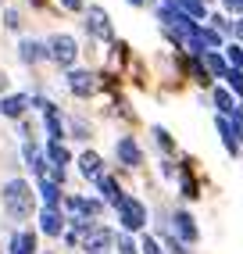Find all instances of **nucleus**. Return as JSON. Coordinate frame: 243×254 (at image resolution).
I'll list each match as a JSON object with an SVG mask.
<instances>
[{
	"label": "nucleus",
	"instance_id": "obj_1",
	"mask_svg": "<svg viewBox=\"0 0 243 254\" xmlns=\"http://www.w3.org/2000/svg\"><path fill=\"white\" fill-rule=\"evenodd\" d=\"M0 200H4V211L14 222H22V218L32 215V186L25 179H7L4 190H0Z\"/></svg>",
	"mask_w": 243,
	"mask_h": 254
},
{
	"label": "nucleus",
	"instance_id": "obj_2",
	"mask_svg": "<svg viewBox=\"0 0 243 254\" xmlns=\"http://www.w3.org/2000/svg\"><path fill=\"white\" fill-rule=\"evenodd\" d=\"M118 222L125 226V233L143 229V226H147V208H143L136 197H122V200H118Z\"/></svg>",
	"mask_w": 243,
	"mask_h": 254
},
{
	"label": "nucleus",
	"instance_id": "obj_3",
	"mask_svg": "<svg viewBox=\"0 0 243 254\" xmlns=\"http://www.w3.org/2000/svg\"><path fill=\"white\" fill-rule=\"evenodd\" d=\"M47 58H54L61 68H72L75 58H79V43L72 36H54V40L47 43Z\"/></svg>",
	"mask_w": 243,
	"mask_h": 254
},
{
	"label": "nucleus",
	"instance_id": "obj_4",
	"mask_svg": "<svg viewBox=\"0 0 243 254\" xmlns=\"http://www.w3.org/2000/svg\"><path fill=\"white\" fill-rule=\"evenodd\" d=\"M82 251H90V254H108L111 251V244H115V233L111 229H104V226H90L82 233Z\"/></svg>",
	"mask_w": 243,
	"mask_h": 254
},
{
	"label": "nucleus",
	"instance_id": "obj_5",
	"mask_svg": "<svg viewBox=\"0 0 243 254\" xmlns=\"http://www.w3.org/2000/svg\"><path fill=\"white\" fill-rule=\"evenodd\" d=\"M115 154H118V161L125 165V168H140V165H143V154H140V147H136L132 136H118Z\"/></svg>",
	"mask_w": 243,
	"mask_h": 254
},
{
	"label": "nucleus",
	"instance_id": "obj_6",
	"mask_svg": "<svg viewBox=\"0 0 243 254\" xmlns=\"http://www.w3.org/2000/svg\"><path fill=\"white\" fill-rule=\"evenodd\" d=\"M68 90L75 97H93L97 93V75L93 72H68Z\"/></svg>",
	"mask_w": 243,
	"mask_h": 254
},
{
	"label": "nucleus",
	"instance_id": "obj_7",
	"mask_svg": "<svg viewBox=\"0 0 243 254\" xmlns=\"http://www.w3.org/2000/svg\"><path fill=\"white\" fill-rule=\"evenodd\" d=\"M86 29H90V32H93L97 40H111L108 11H104V7H90V11H86Z\"/></svg>",
	"mask_w": 243,
	"mask_h": 254
},
{
	"label": "nucleus",
	"instance_id": "obj_8",
	"mask_svg": "<svg viewBox=\"0 0 243 254\" xmlns=\"http://www.w3.org/2000/svg\"><path fill=\"white\" fill-rule=\"evenodd\" d=\"M25 108H29V97L25 93H11V97L0 100V115H4V118H22Z\"/></svg>",
	"mask_w": 243,
	"mask_h": 254
},
{
	"label": "nucleus",
	"instance_id": "obj_9",
	"mask_svg": "<svg viewBox=\"0 0 243 254\" xmlns=\"http://www.w3.org/2000/svg\"><path fill=\"white\" fill-rule=\"evenodd\" d=\"M40 229H43L47 236H61V233H64V218H61V211H58V208H43V215H40Z\"/></svg>",
	"mask_w": 243,
	"mask_h": 254
},
{
	"label": "nucleus",
	"instance_id": "obj_10",
	"mask_svg": "<svg viewBox=\"0 0 243 254\" xmlns=\"http://www.w3.org/2000/svg\"><path fill=\"white\" fill-rule=\"evenodd\" d=\"M18 58H22L25 64H36V61H43V58H47V47H43V43H36V40H22Z\"/></svg>",
	"mask_w": 243,
	"mask_h": 254
},
{
	"label": "nucleus",
	"instance_id": "obj_11",
	"mask_svg": "<svg viewBox=\"0 0 243 254\" xmlns=\"http://www.w3.org/2000/svg\"><path fill=\"white\" fill-rule=\"evenodd\" d=\"M218 132H222V143H225V150H240V129L229 122V118H218Z\"/></svg>",
	"mask_w": 243,
	"mask_h": 254
},
{
	"label": "nucleus",
	"instance_id": "obj_12",
	"mask_svg": "<svg viewBox=\"0 0 243 254\" xmlns=\"http://www.w3.org/2000/svg\"><path fill=\"white\" fill-rule=\"evenodd\" d=\"M79 172H82L86 179H100V176H104V168H100V154L86 150V154L79 158Z\"/></svg>",
	"mask_w": 243,
	"mask_h": 254
},
{
	"label": "nucleus",
	"instance_id": "obj_13",
	"mask_svg": "<svg viewBox=\"0 0 243 254\" xmlns=\"http://www.w3.org/2000/svg\"><path fill=\"white\" fill-rule=\"evenodd\" d=\"M97 186H100L104 200H108V204H115V208H118V200L125 197V193H122V186H118V183H115L111 176H100V179H97Z\"/></svg>",
	"mask_w": 243,
	"mask_h": 254
},
{
	"label": "nucleus",
	"instance_id": "obj_14",
	"mask_svg": "<svg viewBox=\"0 0 243 254\" xmlns=\"http://www.w3.org/2000/svg\"><path fill=\"white\" fill-rule=\"evenodd\" d=\"M176 233L182 236L186 244H193V240H197V226H193V218H189L186 211H176Z\"/></svg>",
	"mask_w": 243,
	"mask_h": 254
},
{
	"label": "nucleus",
	"instance_id": "obj_15",
	"mask_svg": "<svg viewBox=\"0 0 243 254\" xmlns=\"http://www.w3.org/2000/svg\"><path fill=\"white\" fill-rule=\"evenodd\" d=\"M200 68L211 72V75H225V72H229V68H225V61L218 54H211V50H200Z\"/></svg>",
	"mask_w": 243,
	"mask_h": 254
},
{
	"label": "nucleus",
	"instance_id": "obj_16",
	"mask_svg": "<svg viewBox=\"0 0 243 254\" xmlns=\"http://www.w3.org/2000/svg\"><path fill=\"white\" fill-rule=\"evenodd\" d=\"M11 254H36V236H32V233H14Z\"/></svg>",
	"mask_w": 243,
	"mask_h": 254
},
{
	"label": "nucleus",
	"instance_id": "obj_17",
	"mask_svg": "<svg viewBox=\"0 0 243 254\" xmlns=\"http://www.w3.org/2000/svg\"><path fill=\"white\" fill-rule=\"evenodd\" d=\"M47 158H50V165H54V168H64V165H68L64 143H61V140H50V143H47Z\"/></svg>",
	"mask_w": 243,
	"mask_h": 254
},
{
	"label": "nucleus",
	"instance_id": "obj_18",
	"mask_svg": "<svg viewBox=\"0 0 243 254\" xmlns=\"http://www.w3.org/2000/svg\"><path fill=\"white\" fill-rule=\"evenodd\" d=\"M40 197L47 200V208H58V200H61V190H58V183H50V179H40Z\"/></svg>",
	"mask_w": 243,
	"mask_h": 254
},
{
	"label": "nucleus",
	"instance_id": "obj_19",
	"mask_svg": "<svg viewBox=\"0 0 243 254\" xmlns=\"http://www.w3.org/2000/svg\"><path fill=\"white\" fill-rule=\"evenodd\" d=\"M172 4H176L186 18L189 14H193V18H204V0H172Z\"/></svg>",
	"mask_w": 243,
	"mask_h": 254
},
{
	"label": "nucleus",
	"instance_id": "obj_20",
	"mask_svg": "<svg viewBox=\"0 0 243 254\" xmlns=\"http://www.w3.org/2000/svg\"><path fill=\"white\" fill-rule=\"evenodd\" d=\"M215 108L229 115V111L236 108V104H233V93H229V90H215Z\"/></svg>",
	"mask_w": 243,
	"mask_h": 254
},
{
	"label": "nucleus",
	"instance_id": "obj_21",
	"mask_svg": "<svg viewBox=\"0 0 243 254\" xmlns=\"http://www.w3.org/2000/svg\"><path fill=\"white\" fill-rule=\"evenodd\" d=\"M179 179H182V193L186 197H197V183H193V176H189V168H182Z\"/></svg>",
	"mask_w": 243,
	"mask_h": 254
},
{
	"label": "nucleus",
	"instance_id": "obj_22",
	"mask_svg": "<svg viewBox=\"0 0 243 254\" xmlns=\"http://www.w3.org/2000/svg\"><path fill=\"white\" fill-rule=\"evenodd\" d=\"M136 251H140V247L132 244V236H129V233H122V236H118V254H136Z\"/></svg>",
	"mask_w": 243,
	"mask_h": 254
},
{
	"label": "nucleus",
	"instance_id": "obj_23",
	"mask_svg": "<svg viewBox=\"0 0 243 254\" xmlns=\"http://www.w3.org/2000/svg\"><path fill=\"white\" fill-rule=\"evenodd\" d=\"M72 132H75V140H90V126L82 118H72Z\"/></svg>",
	"mask_w": 243,
	"mask_h": 254
},
{
	"label": "nucleus",
	"instance_id": "obj_24",
	"mask_svg": "<svg viewBox=\"0 0 243 254\" xmlns=\"http://www.w3.org/2000/svg\"><path fill=\"white\" fill-rule=\"evenodd\" d=\"M225 79H229V86H233V90L243 97V75H240L236 68H229V72H225Z\"/></svg>",
	"mask_w": 243,
	"mask_h": 254
},
{
	"label": "nucleus",
	"instance_id": "obj_25",
	"mask_svg": "<svg viewBox=\"0 0 243 254\" xmlns=\"http://www.w3.org/2000/svg\"><path fill=\"white\" fill-rule=\"evenodd\" d=\"M4 25H7V29H18V25H22V18H18V11H14V7L4 11Z\"/></svg>",
	"mask_w": 243,
	"mask_h": 254
},
{
	"label": "nucleus",
	"instance_id": "obj_26",
	"mask_svg": "<svg viewBox=\"0 0 243 254\" xmlns=\"http://www.w3.org/2000/svg\"><path fill=\"white\" fill-rule=\"evenodd\" d=\"M154 136H158V147H165V150H172V136H168V132L158 126V129H154Z\"/></svg>",
	"mask_w": 243,
	"mask_h": 254
},
{
	"label": "nucleus",
	"instance_id": "obj_27",
	"mask_svg": "<svg viewBox=\"0 0 243 254\" xmlns=\"http://www.w3.org/2000/svg\"><path fill=\"white\" fill-rule=\"evenodd\" d=\"M140 251H143V254H161L158 240H150V236H143V244H140Z\"/></svg>",
	"mask_w": 243,
	"mask_h": 254
},
{
	"label": "nucleus",
	"instance_id": "obj_28",
	"mask_svg": "<svg viewBox=\"0 0 243 254\" xmlns=\"http://www.w3.org/2000/svg\"><path fill=\"white\" fill-rule=\"evenodd\" d=\"M229 61H233V68H243V50L240 47H229Z\"/></svg>",
	"mask_w": 243,
	"mask_h": 254
},
{
	"label": "nucleus",
	"instance_id": "obj_29",
	"mask_svg": "<svg viewBox=\"0 0 243 254\" xmlns=\"http://www.w3.org/2000/svg\"><path fill=\"white\" fill-rule=\"evenodd\" d=\"M225 7L236 11V14H243V0H225Z\"/></svg>",
	"mask_w": 243,
	"mask_h": 254
},
{
	"label": "nucleus",
	"instance_id": "obj_30",
	"mask_svg": "<svg viewBox=\"0 0 243 254\" xmlns=\"http://www.w3.org/2000/svg\"><path fill=\"white\" fill-rule=\"evenodd\" d=\"M61 4H64L68 11H79V7H82V0H61Z\"/></svg>",
	"mask_w": 243,
	"mask_h": 254
},
{
	"label": "nucleus",
	"instance_id": "obj_31",
	"mask_svg": "<svg viewBox=\"0 0 243 254\" xmlns=\"http://www.w3.org/2000/svg\"><path fill=\"white\" fill-rule=\"evenodd\" d=\"M7 86H11V79H7V75H4V72H0V93H4V90H7Z\"/></svg>",
	"mask_w": 243,
	"mask_h": 254
},
{
	"label": "nucleus",
	"instance_id": "obj_32",
	"mask_svg": "<svg viewBox=\"0 0 243 254\" xmlns=\"http://www.w3.org/2000/svg\"><path fill=\"white\" fill-rule=\"evenodd\" d=\"M233 32H236V36H240V40H243V18H240V22H236V25H233Z\"/></svg>",
	"mask_w": 243,
	"mask_h": 254
},
{
	"label": "nucleus",
	"instance_id": "obj_33",
	"mask_svg": "<svg viewBox=\"0 0 243 254\" xmlns=\"http://www.w3.org/2000/svg\"><path fill=\"white\" fill-rule=\"evenodd\" d=\"M129 4H136V7H140V4H143V0H129Z\"/></svg>",
	"mask_w": 243,
	"mask_h": 254
}]
</instances>
